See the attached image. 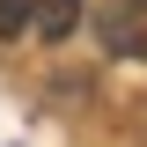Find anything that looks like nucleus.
<instances>
[{
	"label": "nucleus",
	"instance_id": "f257e3e1",
	"mask_svg": "<svg viewBox=\"0 0 147 147\" xmlns=\"http://www.w3.org/2000/svg\"><path fill=\"white\" fill-rule=\"evenodd\" d=\"M30 22H37L44 44H66L74 22H81V0H30Z\"/></svg>",
	"mask_w": 147,
	"mask_h": 147
},
{
	"label": "nucleus",
	"instance_id": "f03ea898",
	"mask_svg": "<svg viewBox=\"0 0 147 147\" xmlns=\"http://www.w3.org/2000/svg\"><path fill=\"white\" fill-rule=\"evenodd\" d=\"M30 30V0H0V37H22Z\"/></svg>",
	"mask_w": 147,
	"mask_h": 147
}]
</instances>
